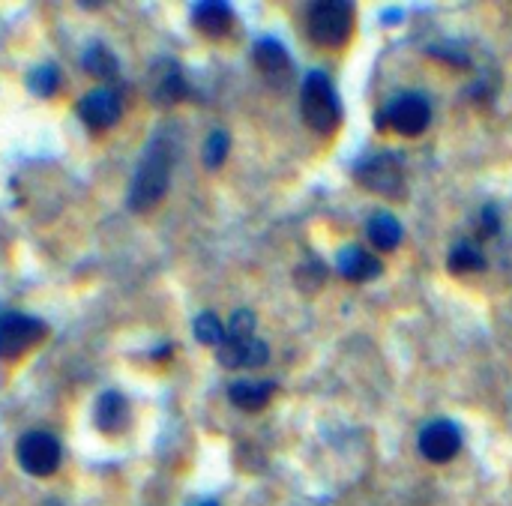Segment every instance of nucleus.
<instances>
[{
  "label": "nucleus",
  "instance_id": "f257e3e1",
  "mask_svg": "<svg viewBox=\"0 0 512 506\" xmlns=\"http://www.w3.org/2000/svg\"><path fill=\"white\" fill-rule=\"evenodd\" d=\"M174 168V141L171 138H153L135 168L132 186H129V207L132 210H150L162 201L171 183Z\"/></svg>",
  "mask_w": 512,
  "mask_h": 506
},
{
  "label": "nucleus",
  "instance_id": "f03ea898",
  "mask_svg": "<svg viewBox=\"0 0 512 506\" xmlns=\"http://www.w3.org/2000/svg\"><path fill=\"white\" fill-rule=\"evenodd\" d=\"M300 114L309 129L318 135H330L342 123V102L333 81L324 72H309L300 87Z\"/></svg>",
  "mask_w": 512,
  "mask_h": 506
},
{
  "label": "nucleus",
  "instance_id": "7ed1b4c3",
  "mask_svg": "<svg viewBox=\"0 0 512 506\" xmlns=\"http://www.w3.org/2000/svg\"><path fill=\"white\" fill-rule=\"evenodd\" d=\"M309 39L321 48H342L354 30V3L345 0H321L306 12Z\"/></svg>",
  "mask_w": 512,
  "mask_h": 506
},
{
  "label": "nucleus",
  "instance_id": "20e7f679",
  "mask_svg": "<svg viewBox=\"0 0 512 506\" xmlns=\"http://www.w3.org/2000/svg\"><path fill=\"white\" fill-rule=\"evenodd\" d=\"M384 120L393 132L405 135V138H417L426 132L429 120H432V105L423 93H414V90H405L399 93L396 99H390L387 111H384Z\"/></svg>",
  "mask_w": 512,
  "mask_h": 506
},
{
  "label": "nucleus",
  "instance_id": "39448f33",
  "mask_svg": "<svg viewBox=\"0 0 512 506\" xmlns=\"http://www.w3.org/2000/svg\"><path fill=\"white\" fill-rule=\"evenodd\" d=\"M48 327L30 315L6 312L0 315V360H15L27 354L36 342H42Z\"/></svg>",
  "mask_w": 512,
  "mask_h": 506
},
{
  "label": "nucleus",
  "instance_id": "423d86ee",
  "mask_svg": "<svg viewBox=\"0 0 512 506\" xmlns=\"http://www.w3.org/2000/svg\"><path fill=\"white\" fill-rule=\"evenodd\" d=\"M357 180L369 192H378L387 198H399L405 189V171H402L399 156H393V153H378V156L366 159L357 168Z\"/></svg>",
  "mask_w": 512,
  "mask_h": 506
},
{
  "label": "nucleus",
  "instance_id": "0eeeda50",
  "mask_svg": "<svg viewBox=\"0 0 512 506\" xmlns=\"http://www.w3.org/2000/svg\"><path fill=\"white\" fill-rule=\"evenodd\" d=\"M18 465L30 477H48L60 468V444L48 432H30L18 441Z\"/></svg>",
  "mask_w": 512,
  "mask_h": 506
},
{
  "label": "nucleus",
  "instance_id": "6e6552de",
  "mask_svg": "<svg viewBox=\"0 0 512 506\" xmlns=\"http://www.w3.org/2000/svg\"><path fill=\"white\" fill-rule=\"evenodd\" d=\"M252 60L261 72V78L273 87V90H288L294 84V63L291 54L285 51V45L279 39H258Z\"/></svg>",
  "mask_w": 512,
  "mask_h": 506
},
{
  "label": "nucleus",
  "instance_id": "1a4fd4ad",
  "mask_svg": "<svg viewBox=\"0 0 512 506\" xmlns=\"http://www.w3.org/2000/svg\"><path fill=\"white\" fill-rule=\"evenodd\" d=\"M417 447H420L423 459H429L435 465H444V462L456 459V453L462 450V432L450 420H435L420 432Z\"/></svg>",
  "mask_w": 512,
  "mask_h": 506
},
{
  "label": "nucleus",
  "instance_id": "9d476101",
  "mask_svg": "<svg viewBox=\"0 0 512 506\" xmlns=\"http://www.w3.org/2000/svg\"><path fill=\"white\" fill-rule=\"evenodd\" d=\"M78 114H81V120H84L90 129L102 132V129H108V126H114V123L120 120V96H117L114 90H108V87L90 90V93L78 102Z\"/></svg>",
  "mask_w": 512,
  "mask_h": 506
},
{
  "label": "nucleus",
  "instance_id": "9b49d317",
  "mask_svg": "<svg viewBox=\"0 0 512 506\" xmlns=\"http://www.w3.org/2000/svg\"><path fill=\"white\" fill-rule=\"evenodd\" d=\"M270 357V348L255 339V336H246V339H225L219 345V363L225 369H258L264 366Z\"/></svg>",
  "mask_w": 512,
  "mask_h": 506
},
{
  "label": "nucleus",
  "instance_id": "f8f14e48",
  "mask_svg": "<svg viewBox=\"0 0 512 506\" xmlns=\"http://www.w3.org/2000/svg\"><path fill=\"white\" fill-rule=\"evenodd\" d=\"M336 267L351 282H369V279L381 276V261L360 246H345L336 258Z\"/></svg>",
  "mask_w": 512,
  "mask_h": 506
},
{
  "label": "nucleus",
  "instance_id": "ddd939ff",
  "mask_svg": "<svg viewBox=\"0 0 512 506\" xmlns=\"http://www.w3.org/2000/svg\"><path fill=\"white\" fill-rule=\"evenodd\" d=\"M192 21L195 27L204 33V36H225L231 30V6L228 3H219V0H207V3H195L192 6Z\"/></svg>",
  "mask_w": 512,
  "mask_h": 506
},
{
  "label": "nucleus",
  "instance_id": "4468645a",
  "mask_svg": "<svg viewBox=\"0 0 512 506\" xmlns=\"http://www.w3.org/2000/svg\"><path fill=\"white\" fill-rule=\"evenodd\" d=\"M129 423V405L120 393H102L96 402V426L108 435L123 432Z\"/></svg>",
  "mask_w": 512,
  "mask_h": 506
},
{
  "label": "nucleus",
  "instance_id": "2eb2a0df",
  "mask_svg": "<svg viewBox=\"0 0 512 506\" xmlns=\"http://www.w3.org/2000/svg\"><path fill=\"white\" fill-rule=\"evenodd\" d=\"M366 234H369V240H372V246L375 249H381V252H393V249H399V243H402V222L393 216V213H375L372 219H369V225H366Z\"/></svg>",
  "mask_w": 512,
  "mask_h": 506
},
{
  "label": "nucleus",
  "instance_id": "dca6fc26",
  "mask_svg": "<svg viewBox=\"0 0 512 506\" xmlns=\"http://www.w3.org/2000/svg\"><path fill=\"white\" fill-rule=\"evenodd\" d=\"M273 393H276L273 381H237V384H231V390H228L231 402H234L237 408H243V411H261V408L270 402Z\"/></svg>",
  "mask_w": 512,
  "mask_h": 506
},
{
  "label": "nucleus",
  "instance_id": "f3484780",
  "mask_svg": "<svg viewBox=\"0 0 512 506\" xmlns=\"http://www.w3.org/2000/svg\"><path fill=\"white\" fill-rule=\"evenodd\" d=\"M486 267V258L477 246L471 243H459L453 252H450V270L456 276H468V273H480Z\"/></svg>",
  "mask_w": 512,
  "mask_h": 506
},
{
  "label": "nucleus",
  "instance_id": "a211bd4d",
  "mask_svg": "<svg viewBox=\"0 0 512 506\" xmlns=\"http://www.w3.org/2000/svg\"><path fill=\"white\" fill-rule=\"evenodd\" d=\"M84 69L96 78H114L117 75V60L111 57L108 48L102 45H90L87 54H84Z\"/></svg>",
  "mask_w": 512,
  "mask_h": 506
},
{
  "label": "nucleus",
  "instance_id": "6ab92c4d",
  "mask_svg": "<svg viewBox=\"0 0 512 506\" xmlns=\"http://www.w3.org/2000/svg\"><path fill=\"white\" fill-rule=\"evenodd\" d=\"M195 339L201 342V345H222L225 342V327H222V321L213 315V312H204V315H198L195 318Z\"/></svg>",
  "mask_w": 512,
  "mask_h": 506
},
{
  "label": "nucleus",
  "instance_id": "aec40b11",
  "mask_svg": "<svg viewBox=\"0 0 512 506\" xmlns=\"http://www.w3.org/2000/svg\"><path fill=\"white\" fill-rule=\"evenodd\" d=\"M57 87H60V75H57L54 66H39V69H33V75H30V90H33L36 96H54Z\"/></svg>",
  "mask_w": 512,
  "mask_h": 506
},
{
  "label": "nucleus",
  "instance_id": "412c9836",
  "mask_svg": "<svg viewBox=\"0 0 512 506\" xmlns=\"http://www.w3.org/2000/svg\"><path fill=\"white\" fill-rule=\"evenodd\" d=\"M225 156H228V132L216 129V132H210V138L204 144V162H207V168H219L225 162Z\"/></svg>",
  "mask_w": 512,
  "mask_h": 506
},
{
  "label": "nucleus",
  "instance_id": "4be33fe9",
  "mask_svg": "<svg viewBox=\"0 0 512 506\" xmlns=\"http://www.w3.org/2000/svg\"><path fill=\"white\" fill-rule=\"evenodd\" d=\"M156 93H159V102H177V99H183L186 84H183V78H180V72H177L174 66L165 72V78L159 81Z\"/></svg>",
  "mask_w": 512,
  "mask_h": 506
},
{
  "label": "nucleus",
  "instance_id": "5701e85b",
  "mask_svg": "<svg viewBox=\"0 0 512 506\" xmlns=\"http://www.w3.org/2000/svg\"><path fill=\"white\" fill-rule=\"evenodd\" d=\"M201 506H216V504H201Z\"/></svg>",
  "mask_w": 512,
  "mask_h": 506
}]
</instances>
